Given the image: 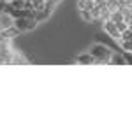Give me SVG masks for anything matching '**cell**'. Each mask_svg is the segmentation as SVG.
Returning a JSON list of instances; mask_svg holds the SVG:
<instances>
[{
	"label": "cell",
	"mask_w": 132,
	"mask_h": 132,
	"mask_svg": "<svg viewBox=\"0 0 132 132\" xmlns=\"http://www.w3.org/2000/svg\"><path fill=\"white\" fill-rule=\"evenodd\" d=\"M97 0H78V9L79 11H92L95 7Z\"/></svg>",
	"instance_id": "obj_6"
},
{
	"label": "cell",
	"mask_w": 132,
	"mask_h": 132,
	"mask_svg": "<svg viewBox=\"0 0 132 132\" xmlns=\"http://www.w3.org/2000/svg\"><path fill=\"white\" fill-rule=\"evenodd\" d=\"M123 56H125L127 65H132V51H123Z\"/></svg>",
	"instance_id": "obj_12"
},
{
	"label": "cell",
	"mask_w": 132,
	"mask_h": 132,
	"mask_svg": "<svg viewBox=\"0 0 132 132\" xmlns=\"http://www.w3.org/2000/svg\"><path fill=\"white\" fill-rule=\"evenodd\" d=\"M116 27H118V30H120V32H123V30H127V28H129V23L123 20V21H118V23H116Z\"/></svg>",
	"instance_id": "obj_11"
},
{
	"label": "cell",
	"mask_w": 132,
	"mask_h": 132,
	"mask_svg": "<svg viewBox=\"0 0 132 132\" xmlns=\"http://www.w3.org/2000/svg\"><path fill=\"white\" fill-rule=\"evenodd\" d=\"M14 27V18L9 12H0V30H7Z\"/></svg>",
	"instance_id": "obj_3"
},
{
	"label": "cell",
	"mask_w": 132,
	"mask_h": 132,
	"mask_svg": "<svg viewBox=\"0 0 132 132\" xmlns=\"http://www.w3.org/2000/svg\"><path fill=\"white\" fill-rule=\"evenodd\" d=\"M79 14H81V20L85 21V23H92L93 20V16H92V11H79Z\"/></svg>",
	"instance_id": "obj_8"
},
{
	"label": "cell",
	"mask_w": 132,
	"mask_h": 132,
	"mask_svg": "<svg viewBox=\"0 0 132 132\" xmlns=\"http://www.w3.org/2000/svg\"><path fill=\"white\" fill-rule=\"evenodd\" d=\"M92 56L95 58V63H109V58H111L113 55V50L109 46H106V44H102V42H97V44H93L92 46Z\"/></svg>",
	"instance_id": "obj_1"
},
{
	"label": "cell",
	"mask_w": 132,
	"mask_h": 132,
	"mask_svg": "<svg viewBox=\"0 0 132 132\" xmlns=\"http://www.w3.org/2000/svg\"><path fill=\"white\" fill-rule=\"evenodd\" d=\"M76 62L81 65H92V63H95V58L92 56V53H83V55L76 56Z\"/></svg>",
	"instance_id": "obj_5"
},
{
	"label": "cell",
	"mask_w": 132,
	"mask_h": 132,
	"mask_svg": "<svg viewBox=\"0 0 132 132\" xmlns=\"http://www.w3.org/2000/svg\"><path fill=\"white\" fill-rule=\"evenodd\" d=\"M122 41H132V28L129 27L127 30H123L122 32V37H120V42Z\"/></svg>",
	"instance_id": "obj_10"
},
{
	"label": "cell",
	"mask_w": 132,
	"mask_h": 132,
	"mask_svg": "<svg viewBox=\"0 0 132 132\" xmlns=\"http://www.w3.org/2000/svg\"><path fill=\"white\" fill-rule=\"evenodd\" d=\"M50 14H51V11L44 7L42 11H37V12H35V20H37V23H41V21L48 20V18H50Z\"/></svg>",
	"instance_id": "obj_7"
},
{
	"label": "cell",
	"mask_w": 132,
	"mask_h": 132,
	"mask_svg": "<svg viewBox=\"0 0 132 132\" xmlns=\"http://www.w3.org/2000/svg\"><path fill=\"white\" fill-rule=\"evenodd\" d=\"M102 30L106 32L108 35H111L113 39H114V41H116L118 44H120V37H122V32L118 30V27H116V23H114L113 20H108V21H104V23H102Z\"/></svg>",
	"instance_id": "obj_2"
},
{
	"label": "cell",
	"mask_w": 132,
	"mask_h": 132,
	"mask_svg": "<svg viewBox=\"0 0 132 132\" xmlns=\"http://www.w3.org/2000/svg\"><path fill=\"white\" fill-rule=\"evenodd\" d=\"M111 20L114 21V23H118V21H123V20H125V16H123L122 11L118 9V11H114V12H111Z\"/></svg>",
	"instance_id": "obj_9"
},
{
	"label": "cell",
	"mask_w": 132,
	"mask_h": 132,
	"mask_svg": "<svg viewBox=\"0 0 132 132\" xmlns=\"http://www.w3.org/2000/svg\"><path fill=\"white\" fill-rule=\"evenodd\" d=\"M109 63L111 65H127V62H125V56H123V51H113L111 58H109Z\"/></svg>",
	"instance_id": "obj_4"
}]
</instances>
